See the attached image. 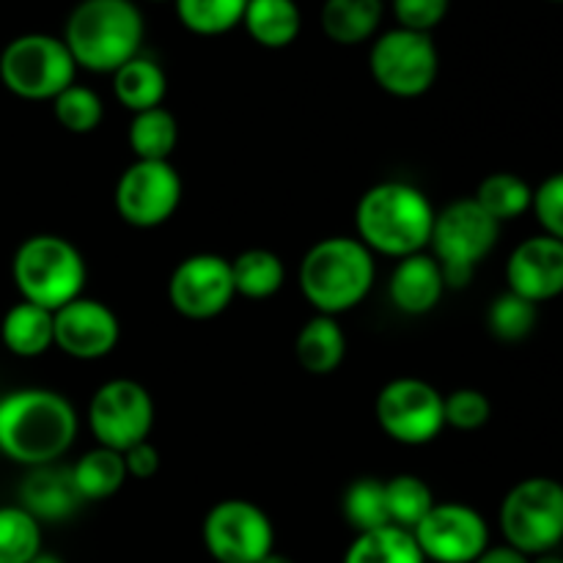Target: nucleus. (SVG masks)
Returning <instances> with one entry per match:
<instances>
[{"mask_svg": "<svg viewBox=\"0 0 563 563\" xmlns=\"http://www.w3.org/2000/svg\"><path fill=\"white\" fill-rule=\"evenodd\" d=\"M86 418L97 445L124 454L152 434L154 399L135 379H108L88 401Z\"/></svg>", "mask_w": 563, "mask_h": 563, "instance_id": "9b49d317", "label": "nucleus"}, {"mask_svg": "<svg viewBox=\"0 0 563 563\" xmlns=\"http://www.w3.org/2000/svg\"><path fill=\"white\" fill-rule=\"evenodd\" d=\"M399 27L418 33H432L449 14L451 0H390Z\"/></svg>", "mask_w": 563, "mask_h": 563, "instance_id": "4c0bfd02", "label": "nucleus"}, {"mask_svg": "<svg viewBox=\"0 0 563 563\" xmlns=\"http://www.w3.org/2000/svg\"><path fill=\"white\" fill-rule=\"evenodd\" d=\"M3 346L16 357H38L55 346L53 311L33 302H14L0 322Z\"/></svg>", "mask_w": 563, "mask_h": 563, "instance_id": "412c9836", "label": "nucleus"}, {"mask_svg": "<svg viewBox=\"0 0 563 563\" xmlns=\"http://www.w3.org/2000/svg\"><path fill=\"white\" fill-rule=\"evenodd\" d=\"M124 465H126V476L137 478V482H148V478L157 476L159 471V451L154 449L148 440H143V443L132 445V449L124 451Z\"/></svg>", "mask_w": 563, "mask_h": 563, "instance_id": "58836bf2", "label": "nucleus"}, {"mask_svg": "<svg viewBox=\"0 0 563 563\" xmlns=\"http://www.w3.org/2000/svg\"><path fill=\"white\" fill-rule=\"evenodd\" d=\"M383 11L385 0H324L319 22L330 42L355 47L377 33Z\"/></svg>", "mask_w": 563, "mask_h": 563, "instance_id": "4be33fe9", "label": "nucleus"}, {"mask_svg": "<svg viewBox=\"0 0 563 563\" xmlns=\"http://www.w3.org/2000/svg\"><path fill=\"white\" fill-rule=\"evenodd\" d=\"M473 198H476V203L489 218L504 225L531 209L533 187L522 176L509 174V170H498V174L484 176Z\"/></svg>", "mask_w": 563, "mask_h": 563, "instance_id": "c85d7f7f", "label": "nucleus"}, {"mask_svg": "<svg viewBox=\"0 0 563 563\" xmlns=\"http://www.w3.org/2000/svg\"><path fill=\"white\" fill-rule=\"evenodd\" d=\"M341 515L350 522L355 533L377 531V528L390 526L388 506H385V482L374 476L355 478L350 487L344 489L341 498Z\"/></svg>", "mask_w": 563, "mask_h": 563, "instance_id": "7c9ffc66", "label": "nucleus"}, {"mask_svg": "<svg viewBox=\"0 0 563 563\" xmlns=\"http://www.w3.org/2000/svg\"><path fill=\"white\" fill-rule=\"evenodd\" d=\"M231 258L218 253H192L181 258L168 278V300L176 313L192 322L220 317L234 302Z\"/></svg>", "mask_w": 563, "mask_h": 563, "instance_id": "4468645a", "label": "nucleus"}, {"mask_svg": "<svg viewBox=\"0 0 563 563\" xmlns=\"http://www.w3.org/2000/svg\"><path fill=\"white\" fill-rule=\"evenodd\" d=\"M388 295L396 311L407 313V317H423V313L434 311L445 295V280L438 258L432 253H412V256L399 258L390 273Z\"/></svg>", "mask_w": 563, "mask_h": 563, "instance_id": "a211bd4d", "label": "nucleus"}, {"mask_svg": "<svg viewBox=\"0 0 563 563\" xmlns=\"http://www.w3.org/2000/svg\"><path fill=\"white\" fill-rule=\"evenodd\" d=\"M473 563H531V559L517 553V550L509 548V544H500V548H493V544H489V548L484 550V553Z\"/></svg>", "mask_w": 563, "mask_h": 563, "instance_id": "ea45409f", "label": "nucleus"}, {"mask_svg": "<svg viewBox=\"0 0 563 563\" xmlns=\"http://www.w3.org/2000/svg\"><path fill=\"white\" fill-rule=\"evenodd\" d=\"M434 504L438 500H434L432 487L421 476L399 473V476L385 482V506H388L390 526L412 533L418 522L432 511Z\"/></svg>", "mask_w": 563, "mask_h": 563, "instance_id": "c756f323", "label": "nucleus"}, {"mask_svg": "<svg viewBox=\"0 0 563 563\" xmlns=\"http://www.w3.org/2000/svg\"><path fill=\"white\" fill-rule=\"evenodd\" d=\"M176 16L196 36H223L242 25L247 0H174Z\"/></svg>", "mask_w": 563, "mask_h": 563, "instance_id": "2f4dec72", "label": "nucleus"}, {"mask_svg": "<svg viewBox=\"0 0 563 563\" xmlns=\"http://www.w3.org/2000/svg\"><path fill=\"white\" fill-rule=\"evenodd\" d=\"M377 423L394 443L427 445L445 429L443 394L427 379L396 377L377 394Z\"/></svg>", "mask_w": 563, "mask_h": 563, "instance_id": "f8f14e48", "label": "nucleus"}, {"mask_svg": "<svg viewBox=\"0 0 563 563\" xmlns=\"http://www.w3.org/2000/svg\"><path fill=\"white\" fill-rule=\"evenodd\" d=\"M53 328L55 346L75 361L108 357L121 339V322L113 308L86 295L53 311Z\"/></svg>", "mask_w": 563, "mask_h": 563, "instance_id": "dca6fc26", "label": "nucleus"}, {"mask_svg": "<svg viewBox=\"0 0 563 563\" xmlns=\"http://www.w3.org/2000/svg\"><path fill=\"white\" fill-rule=\"evenodd\" d=\"M368 71L385 93L396 99L423 97L440 71L438 44L432 33L394 27L374 38L368 53Z\"/></svg>", "mask_w": 563, "mask_h": 563, "instance_id": "1a4fd4ad", "label": "nucleus"}, {"mask_svg": "<svg viewBox=\"0 0 563 563\" xmlns=\"http://www.w3.org/2000/svg\"><path fill=\"white\" fill-rule=\"evenodd\" d=\"M412 537L427 563H473L489 548L487 520L467 504H434Z\"/></svg>", "mask_w": 563, "mask_h": 563, "instance_id": "2eb2a0df", "label": "nucleus"}, {"mask_svg": "<svg viewBox=\"0 0 563 563\" xmlns=\"http://www.w3.org/2000/svg\"><path fill=\"white\" fill-rule=\"evenodd\" d=\"M77 429V410L58 390L20 388L0 399V451L16 465H53L71 449Z\"/></svg>", "mask_w": 563, "mask_h": 563, "instance_id": "f257e3e1", "label": "nucleus"}, {"mask_svg": "<svg viewBox=\"0 0 563 563\" xmlns=\"http://www.w3.org/2000/svg\"><path fill=\"white\" fill-rule=\"evenodd\" d=\"M377 262L357 236H328L300 262V291L313 311L335 317L361 306L374 289Z\"/></svg>", "mask_w": 563, "mask_h": 563, "instance_id": "20e7f679", "label": "nucleus"}, {"mask_svg": "<svg viewBox=\"0 0 563 563\" xmlns=\"http://www.w3.org/2000/svg\"><path fill=\"white\" fill-rule=\"evenodd\" d=\"M555 3H563V0H555Z\"/></svg>", "mask_w": 563, "mask_h": 563, "instance_id": "c03bdc74", "label": "nucleus"}, {"mask_svg": "<svg viewBox=\"0 0 563 563\" xmlns=\"http://www.w3.org/2000/svg\"><path fill=\"white\" fill-rule=\"evenodd\" d=\"M506 284L537 306L563 295V242L548 234L522 240L506 262Z\"/></svg>", "mask_w": 563, "mask_h": 563, "instance_id": "f3484780", "label": "nucleus"}, {"mask_svg": "<svg viewBox=\"0 0 563 563\" xmlns=\"http://www.w3.org/2000/svg\"><path fill=\"white\" fill-rule=\"evenodd\" d=\"M135 159H170L176 143H179V124L170 110L163 104L143 113H132L130 130H126Z\"/></svg>", "mask_w": 563, "mask_h": 563, "instance_id": "cd10ccee", "label": "nucleus"}, {"mask_svg": "<svg viewBox=\"0 0 563 563\" xmlns=\"http://www.w3.org/2000/svg\"><path fill=\"white\" fill-rule=\"evenodd\" d=\"M443 412L445 427L460 429V432H476V429L487 427V421L493 418V401L478 388H456L443 396Z\"/></svg>", "mask_w": 563, "mask_h": 563, "instance_id": "c9c22d12", "label": "nucleus"}, {"mask_svg": "<svg viewBox=\"0 0 563 563\" xmlns=\"http://www.w3.org/2000/svg\"><path fill=\"white\" fill-rule=\"evenodd\" d=\"M71 471V484H75L80 500H104L113 498L121 487L126 484V465L124 454L113 449H97L86 451Z\"/></svg>", "mask_w": 563, "mask_h": 563, "instance_id": "393cba45", "label": "nucleus"}, {"mask_svg": "<svg viewBox=\"0 0 563 563\" xmlns=\"http://www.w3.org/2000/svg\"><path fill=\"white\" fill-rule=\"evenodd\" d=\"M539 322V306L537 302L526 300V297L515 295V291L506 289L504 295L495 297L489 302L487 311V328L504 344H517V341H526L533 333Z\"/></svg>", "mask_w": 563, "mask_h": 563, "instance_id": "72a5a7b5", "label": "nucleus"}, {"mask_svg": "<svg viewBox=\"0 0 563 563\" xmlns=\"http://www.w3.org/2000/svg\"><path fill=\"white\" fill-rule=\"evenodd\" d=\"M231 278H234L236 295L247 300H267L284 289V258L267 247H247L240 256L231 258Z\"/></svg>", "mask_w": 563, "mask_h": 563, "instance_id": "a878e982", "label": "nucleus"}, {"mask_svg": "<svg viewBox=\"0 0 563 563\" xmlns=\"http://www.w3.org/2000/svg\"><path fill=\"white\" fill-rule=\"evenodd\" d=\"M341 563H427V559L410 531L385 526L377 531L355 533Z\"/></svg>", "mask_w": 563, "mask_h": 563, "instance_id": "bb28decb", "label": "nucleus"}, {"mask_svg": "<svg viewBox=\"0 0 563 563\" xmlns=\"http://www.w3.org/2000/svg\"><path fill=\"white\" fill-rule=\"evenodd\" d=\"M77 64L64 38L25 33L11 38L0 53V82L27 102H53L75 82Z\"/></svg>", "mask_w": 563, "mask_h": 563, "instance_id": "6e6552de", "label": "nucleus"}, {"mask_svg": "<svg viewBox=\"0 0 563 563\" xmlns=\"http://www.w3.org/2000/svg\"><path fill=\"white\" fill-rule=\"evenodd\" d=\"M500 533L517 553L537 559L563 542V484L548 476L522 478L498 511Z\"/></svg>", "mask_w": 563, "mask_h": 563, "instance_id": "0eeeda50", "label": "nucleus"}, {"mask_svg": "<svg viewBox=\"0 0 563 563\" xmlns=\"http://www.w3.org/2000/svg\"><path fill=\"white\" fill-rule=\"evenodd\" d=\"M53 113L55 121L64 126L71 135H88L97 130L104 119V104L93 88L71 82L66 91H60L53 99Z\"/></svg>", "mask_w": 563, "mask_h": 563, "instance_id": "f704fd0d", "label": "nucleus"}, {"mask_svg": "<svg viewBox=\"0 0 563 563\" xmlns=\"http://www.w3.org/2000/svg\"><path fill=\"white\" fill-rule=\"evenodd\" d=\"M531 563H563V555L544 553V555H537V559H531Z\"/></svg>", "mask_w": 563, "mask_h": 563, "instance_id": "79ce46f5", "label": "nucleus"}, {"mask_svg": "<svg viewBox=\"0 0 563 563\" xmlns=\"http://www.w3.org/2000/svg\"><path fill=\"white\" fill-rule=\"evenodd\" d=\"M201 539L214 563H258L275 550L273 520L245 498L214 504L203 517Z\"/></svg>", "mask_w": 563, "mask_h": 563, "instance_id": "9d476101", "label": "nucleus"}, {"mask_svg": "<svg viewBox=\"0 0 563 563\" xmlns=\"http://www.w3.org/2000/svg\"><path fill=\"white\" fill-rule=\"evenodd\" d=\"M11 278L25 302L58 311L86 289L88 267L80 247L60 234H33L11 258Z\"/></svg>", "mask_w": 563, "mask_h": 563, "instance_id": "39448f33", "label": "nucleus"}, {"mask_svg": "<svg viewBox=\"0 0 563 563\" xmlns=\"http://www.w3.org/2000/svg\"><path fill=\"white\" fill-rule=\"evenodd\" d=\"M297 363L313 377H328L344 363L346 357V335L341 330L339 319L313 313L300 328L295 339Z\"/></svg>", "mask_w": 563, "mask_h": 563, "instance_id": "aec40b11", "label": "nucleus"}, {"mask_svg": "<svg viewBox=\"0 0 563 563\" xmlns=\"http://www.w3.org/2000/svg\"><path fill=\"white\" fill-rule=\"evenodd\" d=\"M434 207L421 187L401 179L368 187L355 207L357 240L372 253L407 258L429 247L434 229Z\"/></svg>", "mask_w": 563, "mask_h": 563, "instance_id": "f03ea898", "label": "nucleus"}, {"mask_svg": "<svg viewBox=\"0 0 563 563\" xmlns=\"http://www.w3.org/2000/svg\"><path fill=\"white\" fill-rule=\"evenodd\" d=\"M113 203L132 229H157L174 218L181 203L179 170L170 159H135L121 170Z\"/></svg>", "mask_w": 563, "mask_h": 563, "instance_id": "ddd939ff", "label": "nucleus"}, {"mask_svg": "<svg viewBox=\"0 0 563 563\" xmlns=\"http://www.w3.org/2000/svg\"><path fill=\"white\" fill-rule=\"evenodd\" d=\"M531 209L533 214H537L539 225L544 229V234L563 242V170L561 174L548 176V179L533 190Z\"/></svg>", "mask_w": 563, "mask_h": 563, "instance_id": "e433bc0d", "label": "nucleus"}, {"mask_svg": "<svg viewBox=\"0 0 563 563\" xmlns=\"http://www.w3.org/2000/svg\"><path fill=\"white\" fill-rule=\"evenodd\" d=\"M80 504L69 467H55V462L27 467V476L20 484V506L38 522L66 520Z\"/></svg>", "mask_w": 563, "mask_h": 563, "instance_id": "6ab92c4d", "label": "nucleus"}, {"mask_svg": "<svg viewBox=\"0 0 563 563\" xmlns=\"http://www.w3.org/2000/svg\"><path fill=\"white\" fill-rule=\"evenodd\" d=\"M42 553V522L20 504L0 506V563H27Z\"/></svg>", "mask_w": 563, "mask_h": 563, "instance_id": "473e14b6", "label": "nucleus"}, {"mask_svg": "<svg viewBox=\"0 0 563 563\" xmlns=\"http://www.w3.org/2000/svg\"><path fill=\"white\" fill-rule=\"evenodd\" d=\"M113 93L121 108H126L130 113H143V110L159 108L165 102L168 77L154 58L135 55L113 71Z\"/></svg>", "mask_w": 563, "mask_h": 563, "instance_id": "5701e85b", "label": "nucleus"}, {"mask_svg": "<svg viewBox=\"0 0 563 563\" xmlns=\"http://www.w3.org/2000/svg\"><path fill=\"white\" fill-rule=\"evenodd\" d=\"M143 33L146 22L132 0H80L60 38L77 69L113 75L119 66L141 55Z\"/></svg>", "mask_w": 563, "mask_h": 563, "instance_id": "7ed1b4c3", "label": "nucleus"}, {"mask_svg": "<svg viewBox=\"0 0 563 563\" xmlns=\"http://www.w3.org/2000/svg\"><path fill=\"white\" fill-rule=\"evenodd\" d=\"M247 36L267 49H284L300 36L302 14L295 0H247L242 16Z\"/></svg>", "mask_w": 563, "mask_h": 563, "instance_id": "b1692460", "label": "nucleus"}, {"mask_svg": "<svg viewBox=\"0 0 563 563\" xmlns=\"http://www.w3.org/2000/svg\"><path fill=\"white\" fill-rule=\"evenodd\" d=\"M258 563H297V561H295V559H289V555L278 553V550H273V553H269L267 559H262Z\"/></svg>", "mask_w": 563, "mask_h": 563, "instance_id": "a19ab883", "label": "nucleus"}, {"mask_svg": "<svg viewBox=\"0 0 563 563\" xmlns=\"http://www.w3.org/2000/svg\"><path fill=\"white\" fill-rule=\"evenodd\" d=\"M500 223L489 218L476 198H460L434 214L429 247L438 258L445 289H465L476 267L498 245Z\"/></svg>", "mask_w": 563, "mask_h": 563, "instance_id": "423d86ee", "label": "nucleus"}, {"mask_svg": "<svg viewBox=\"0 0 563 563\" xmlns=\"http://www.w3.org/2000/svg\"><path fill=\"white\" fill-rule=\"evenodd\" d=\"M27 563H64V559H58V555H53V553H44V550H42L36 559L27 561Z\"/></svg>", "mask_w": 563, "mask_h": 563, "instance_id": "37998d69", "label": "nucleus"}]
</instances>
